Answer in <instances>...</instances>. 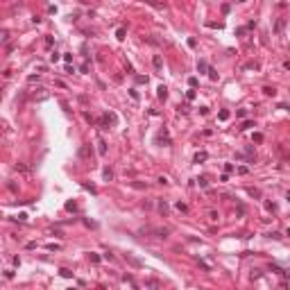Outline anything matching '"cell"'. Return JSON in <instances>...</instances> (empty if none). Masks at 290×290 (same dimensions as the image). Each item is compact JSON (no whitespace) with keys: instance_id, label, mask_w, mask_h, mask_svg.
I'll list each match as a JSON object with an SVG mask.
<instances>
[{"instance_id":"obj_10","label":"cell","mask_w":290,"mask_h":290,"mask_svg":"<svg viewBox=\"0 0 290 290\" xmlns=\"http://www.w3.org/2000/svg\"><path fill=\"white\" fill-rule=\"evenodd\" d=\"M218 118H220V120H229V118H231V113H229L227 109H222L220 113H218Z\"/></svg>"},{"instance_id":"obj_28","label":"cell","mask_w":290,"mask_h":290,"mask_svg":"<svg viewBox=\"0 0 290 290\" xmlns=\"http://www.w3.org/2000/svg\"><path fill=\"white\" fill-rule=\"evenodd\" d=\"M286 199H288V202H290V190H288V193H286Z\"/></svg>"},{"instance_id":"obj_16","label":"cell","mask_w":290,"mask_h":290,"mask_svg":"<svg viewBox=\"0 0 290 290\" xmlns=\"http://www.w3.org/2000/svg\"><path fill=\"white\" fill-rule=\"evenodd\" d=\"M102 175H104V179H107V181H109L111 177H113V172H111L109 168H104V172H102Z\"/></svg>"},{"instance_id":"obj_6","label":"cell","mask_w":290,"mask_h":290,"mask_svg":"<svg viewBox=\"0 0 290 290\" xmlns=\"http://www.w3.org/2000/svg\"><path fill=\"white\" fill-rule=\"evenodd\" d=\"M206 159H209V154H206V152H197L195 154V163H202V161H206Z\"/></svg>"},{"instance_id":"obj_18","label":"cell","mask_w":290,"mask_h":290,"mask_svg":"<svg viewBox=\"0 0 290 290\" xmlns=\"http://www.w3.org/2000/svg\"><path fill=\"white\" fill-rule=\"evenodd\" d=\"M236 172H238V175H247V172H249V168H245V166H240V168H236Z\"/></svg>"},{"instance_id":"obj_23","label":"cell","mask_w":290,"mask_h":290,"mask_svg":"<svg viewBox=\"0 0 290 290\" xmlns=\"http://www.w3.org/2000/svg\"><path fill=\"white\" fill-rule=\"evenodd\" d=\"M236 116H238V118H245V116H247V109H238V113H236Z\"/></svg>"},{"instance_id":"obj_19","label":"cell","mask_w":290,"mask_h":290,"mask_svg":"<svg viewBox=\"0 0 290 290\" xmlns=\"http://www.w3.org/2000/svg\"><path fill=\"white\" fill-rule=\"evenodd\" d=\"M209 77H211V79H218V70H215V68H209Z\"/></svg>"},{"instance_id":"obj_21","label":"cell","mask_w":290,"mask_h":290,"mask_svg":"<svg viewBox=\"0 0 290 290\" xmlns=\"http://www.w3.org/2000/svg\"><path fill=\"white\" fill-rule=\"evenodd\" d=\"M50 61H52V64H54V61H59V52H57V50L50 54Z\"/></svg>"},{"instance_id":"obj_3","label":"cell","mask_w":290,"mask_h":290,"mask_svg":"<svg viewBox=\"0 0 290 290\" xmlns=\"http://www.w3.org/2000/svg\"><path fill=\"white\" fill-rule=\"evenodd\" d=\"M156 141H159V143H166V145H170V136H168V134H166V129H163V132H159V136H156Z\"/></svg>"},{"instance_id":"obj_14","label":"cell","mask_w":290,"mask_h":290,"mask_svg":"<svg viewBox=\"0 0 290 290\" xmlns=\"http://www.w3.org/2000/svg\"><path fill=\"white\" fill-rule=\"evenodd\" d=\"M88 258H91V263H100V254H93V252H91Z\"/></svg>"},{"instance_id":"obj_15","label":"cell","mask_w":290,"mask_h":290,"mask_svg":"<svg viewBox=\"0 0 290 290\" xmlns=\"http://www.w3.org/2000/svg\"><path fill=\"white\" fill-rule=\"evenodd\" d=\"M249 127H254V120H245V122H243V127H240V129H249Z\"/></svg>"},{"instance_id":"obj_9","label":"cell","mask_w":290,"mask_h":290,"mask_svg":"<svg viewBox=\"0 0 290 290\" xmlns=\"http://www.w3.org/2000/svg\"><path fill=\"white\" fill-rule=\"evenodd\" d=\"M125 34H127V32H125V27H118V30H116V39H118V41H122V39H125Z\"/></svg>"},{"instance_id":"obj_22","label":"cell","mask_w":290,"mask_h":290,"mask_svg":"<svg viewBox=\"0 0 290 290\" xmlns=\"http://www.w3.org/2000/svg\"><path fill=\"white\" fill-rule=\"evenodd\" d=\"M188 84H190V88H195V86H197V77H190V79H188Z\"/></svg>"},{"instance_id":"obj_4","label":"cell","mask_w":290,"mask_h":290,"mask_svg":"<svg viewBox=\"0 0 290 290\" xmlns=\"http://www.w3.org/2000/svg\"><path fill=\"white\" fill-rule=\"evenodd\" d=\"M125 261H129V263L134 265V267H141V265H143V263H141V261H138V258H134V256H132V254H125Z\"/></svg>"},{"instance_id":"obj_12","label":"cell","mask_w":290,"mask_h":290,"mask_svg":"<svg viewBox=\"0 0 290 290\" xmlns=\"http://www.w3.org/2000/svg\"><path fill=\"white\" fill-rule=\"evenodd\" d=\"M159 211H161L163 215L168 213V204H166V202H163V199H159Z\"/></svg>"},{"instance_id":"obj_24","label":"cell","mask_w":290,"mask_h":290,"mask_svg":"<svg viewBox=\"0 0 290 290\" xmlns=\"http://www.w3.org/2000/svg\"><path fill=\"white\" fill-rule=\"evenodd\" d=\"M66 211H75V202H66Z\"/></svg>"},{"instance_id":"obj_26","label":"cell","mask_w":290,"mask_h":290,"mask_svg":"<svg viewBox=\"0 0 290 290\" xmlns=\"http://www.w3.org/2000/svg\"><path fill=\"white\" fill-rule=\"evenodd\" d=\"M147 288H159V281H147Z\"/></svg>"},{"instance_id":"obj_17","label":"cell","mask_w":290,"mask_h":290,"mask_svg":"<svg viewBox=\"0 0 290 290\" xmlns=\"http://www.w3.org/2000/svg\"><path fill=\"white\" fill-rule=\"evenodd\" d=\"M5 279H14V270H11V267L5 270Z\"/></svg>"},{"instance_id":"obj_13","label":"cell","mask_w":290,"mask_h":290,"mask_svg":"<svg viewBox=\"0 0 290 290\" xmlns=\"http://www.w3.org/2000/svg\"><path fill=\"white\" fill-rule=\"evenodd\" d=\"M59 274L64 277V279H70V277H73V272H70V270H66V267H61V270H59Z\"/></svg>"},{"instance_id":"obj_27","label":"cell","mask_w":290,"mask_h":290,"mask_svg":"<svg viewBox=\"0 0 290 290\" xmlns=\"http://www.w3.org/2000/svg\"><path fill=\"white\" fill-rule=\"evenodd\" d=\"M283 68H286V70H290V59H286V61H283Z\"/></svg>"},{"instance_id":"obj_1","label":"cell","mask_w":290,"mask_h":290,"mask_svg":"<svg viewBox=\"0 0 290 290\" xmlns=\"http://www.w3.org/2000/svg\"><path fill=\"white\" fill-rule=\"evenodd\" d=\"M143 233H152L154 238H166L168 236V229H161V227H143Z\"/></svg>"},{"instance_id":"obj_8","label":"cell","mask_w":290,"mask_h":290,"mask_svg":"<svg viewBox=\"0 0 290 290\" xmlns=\"http://www.w3.org/2000/svg\"><path fill=\"white\" fill-rule=\"evenodd\" d=\"M98 145H100V147H98V152H100V154L104 156V154H107V143H104L102 138H100V141H98Z\"/></svg>"},{"instance_id":"obj_29","label":"cell","mask_w":290,"mask_h":290,"mask_svg":"<svg viewBox=\"0 0 290 290\" xmlns=\"http://www.w3.org/2000/svg\"><path fill=\"white\" fill-rule=\"evenodd\" d=\"M286 236H290V227H288V231H286Z\"/></svg>"},{"instance_id":"obj_5","label":"cell","mask_w":290,"mask_h":290,"mask_svg":"<svg viewBox=\"0 0 290 290\" xmlns=\"http://www.w3.org/2000/svg\"><path fill=\"white\" fill-rule=\"evenodd\" d=\"M156 95H159L161 100H166V98H168V88H166V86H159V88H156Z\"/></svg>"},{"instance_id":"obj_11","label":"cell","mask_w":290,"mask_h":290,"mask_svg":"<svg viewBox=\"0 0 290 290\" xmlns=\"http://www.w3.org/2000/svg\"><path fill=\"white\" fill-rule=\"evenodd\" d=\"M263 93L265 95H274V93H277V88H274V86H263Z\"/></svg>"},{"instance_id":"obj_25","label":"cell","mask_w":290,"mask_h":290,"mask_svg":"<svg viewBox=\"0 0 290 290\" xmlns=\"http://www.w3.org/2000/svg\"><path fill=\"white\" fill-rule=\"evenodd\" d=\"M186 98H188V100H195V91L190 88V91H188V93H186Z\"/></svg>"},{"instance_id":"obj_2","label":"cell","mask_w":290,"mask_h":290,"mask_svg":"<svg viewBox=\"0 0 290 290\" xmlns=\"http://www.w3.org/2000/svg\"><path fill=\"white\" fill-rule=\"evenodd\" d=\"M209 68H211V66H209V64H206L204 59H199V61H197V70H199V73H209Z\"/></svg>"},{"instance_id":"obj_20","label":"cell","mask_w":290,"mask_h":290,"mask_svg":"<svg viewBox=\"0 0 290 290\" xmlns=\"http://www.w3.org/2000/svg\"><path fill=\"white\" fill-rule=\"evenodd\" d=\"M283 30V21H277V25H274V32H281Z\"/></svg>"},{"instance_id":"obj_7","label":"cell","mask_w":290,"mask_h":290,"mask_svg":"<svg viewBox=\"0 0 290 290\" xmlns=\"http://www.w3.org/2000/svg\"><path fill=\"white\" fill-rule=\"evenodd\" d=\"M152 64H154V68H156V70H161V66H163V61H161V57H159V54H154Z\"/></svg>"},{"instance_id":"obj_30","label":"cell","mask_w":290,"mask_h":290,"mask_svg":"<svg viewBox=\"0 0 290 290\" xmlns=\"http://www.w3.org/2000/svg\"><path fill=\"white\" fill-rule=\"evenodd\" d=\"M70 290H77V288H70Z\"/></svg>"}]
</instances>
